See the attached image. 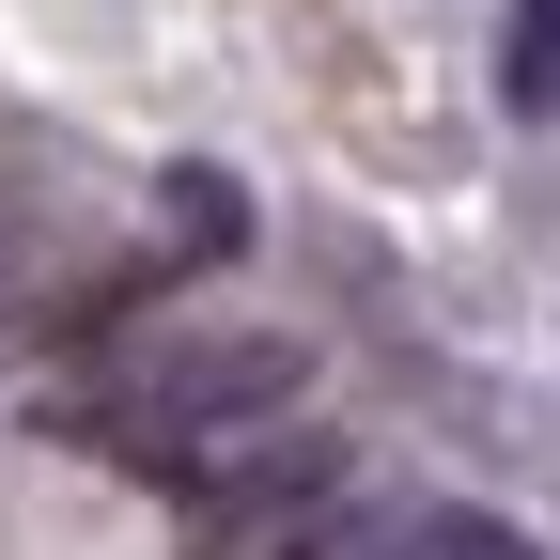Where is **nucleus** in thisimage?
<instances>
[{"label":"nucleus","mask_w":560,"mask_h":560,"mask_svg":"<svg viewBox=\"0 0 560 560\" xmlns=\"http://www.w3.org/2000/svg\"><path fill=\"white\" fill-rule=\"evenodd\" d=\"M296 405H312V342L296 327H156L125 374H94L79 436L125 452V467H156V482H219Z\"/></svg>","instance_id":"f257e3e1"},{"label":"nucleus","mask_w":560,"mask_h":560,"mask_svg":"<svg viewBox=\"0 0 560 560\" xmlns=\"http://www.w3.org/2000/svg\"><path fill=\"white\" fill-rule=\"evenodd\" d=\"M405 545H420V560H545V545H514L499 514H452V499H420V514H405Z\"/></svg>","instance_id":"f03ea898"},{"label":"nucleus","mask_w":560,"mask_h":560,"mask_svg":"<svg viewBox=\"0 0 560 560\" xmlns=\"http://www.w3.org/2000/svg\"><path fill=\"white\" fill-rule=\"evenodd\" d=\"M514 109H560V0L514 16Z\"/></svg>","instance_id":"7ed1b4c3"}]
</instances>
